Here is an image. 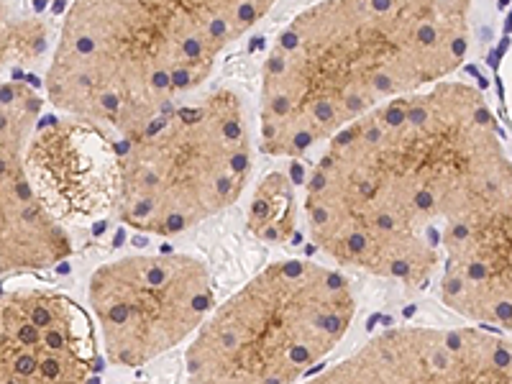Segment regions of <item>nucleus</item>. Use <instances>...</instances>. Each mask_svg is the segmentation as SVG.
<instances>
[{
  "mask_svg": "<svg viewBox=\"0 0 512 384\" xmlns=\"http://www.w3.org/2000/svg\"><path fill=\"white\" fill-rule=\"evenodd\" d=\"M303 210L341 267L436 285L448 310L512 331V159L472 85L438 82L333 136Z\"/></svg>",
  "mask_w": 512,
  "mask_h": 384,
  "instance_id": "f257e3e1",
  "label": "nucleus"
},
{
  "mask_svg": "<svg viewBox=\"0 0 512 384\" xmlns=\"http://www.w3.org/2000/svg\"><path fill=\"white\" fill-rule=\"evenodd\" d=\"M472 44V0H320L297 13L262 70L259 134L300 157L397 98L456 72Z\"/></svg>",
  "mask_w": 512,
  "mask_h": 384,
  "instance_id": "f03ea898",
  "label": "nucleus"
},
{
  "mask_svg": "<svg viewBox=\"0 0 512 384\" xmlns=\"http://www.w3.org/2000/svg\"><path fill=\"white\" fill-rule=\"evenodd\" d=\"M277 0H72L49 103L121 139L175 111Z\"/></svg>",
  "mask_w": 512,
  "mask_h": 384,
  "instance_id": "7ed1b4c3",
  "label": "nucleus"
},
{
  "mask_svg": "<svg viewBox=\"0 0 512 384\" xmlns=\"http://www.w3.org/2000/svg\"><path fill=\"white\" fill-rule=\"evenodd\" d=\"M338 269L305 259L269 264L205 320L185 354V384H295L354 320Z\"/></svg>",
  "mask_w": 512,
  "mask_h": 384,
  "instance_id": "20e7f679",
  "label": "nucleus"
},
{
  "mask_svg": "<svg viewBox=\"0 0 512 384\" xmlns=\"http://www.w3.org/2000/svg\"><path fill=\"white\" fill-rule=\"evenodd\" d=\"M249 172L244 100L208 90L118 141L116 216L134 231L175 236L231 208Z\"/></svg>",
  "mask_w": 512,
  "mask_h": 384,
  "instance_id": "39448f33",
  "label": "nucleus"
},
{
  "mask_svg": "<svg viewBox=\"0 0 512 384\" xmlns=\"http://www.w3.org/2000/svg\"><path fill=\"white\" fill-rule=\"evenodd\" d=\"M103 351L116 367H144L198 333L213 313V277L187 254H134L90 277Z\"/></svg>",
  "mask_w": 512,
  "mask_h": 384,
  "instance_id": "423d86ee",
  "label": "nucleus"
},
{
  "mask_svg": "<svg viewBox=\"0 0 512 384\" xmlns=\"http://www.w3.org/2000/svg\"><path fill=\"white\" fill-rule=\"evenodd\" d=\"M305 384H512V338L484 328H392Z\"/></svg>",
  "mask_w": 512,
  "mask_h": 384,
  "instance_id": "0eeeda50",
  "label": "nucleus"
},
{
  "mask_svg": "<svg viewBox=\"0 0 512 384\" xmlns=\"http://www.w3.org/2000/svg\"><path fill=\"white\" fill-rule=\"evenodd\" d=\"M41 95L26 80H6L0 93V269L3 274L57 267L72 254L62 223L31 180L29 154Z\"/></svg>",
  "mask_w": 512,
  "mask_h": 384,
  "instance_id": "6e6552de",
  "label": "nucleus"
},
{
  "mask_svg": "<svg viewBox=\"0 0 512 384\" xmlns=\"http://www.w3.org/2000/svg\"><path fill=\"white\" fill-rule=\"evenodd\" d=\"M98 346L88 313L54 290H16L0 308V384H93Z\"/></svg>",
  "mask_w": 512,
  "mask_h": 384,
  "instance_id": "1a4fd4ad",
  "label": "nucleus"
},
{
  "mask_svg": "<svg viewBox=\"0 0 512 384\" xmlns=\"http://www.w3.org/2000/svg\"><path fill=\"white\" fill-rule=\"evenodd\" d=\"M31 180L59 223H90L116 213L118 141L72 116L36 126L29 154Z\"/></svg>",
  "mask_w": 512,
  "mask_h": 384,
  "instance_id": "9d476101",
  "label": "nucleus"
},
{
  "mask_svg": "<svg viewBox=\"0 0 512 384\" xmlns=\"http://www.w3.org/2000/svg\"><path fill=\"white\" fill-rule=\"evenodd\" d=\"M295 192L282 172L264 177L249 210V231L256 239L285 244L295 236Z\"/></svg>",
  "mask_w": 512,
  "mask_h": 384,
  "instance_id": "9b49d317",
  "label": "nucleus"
},
{
  "mask_svg": "<svg viewBox=\"0 0 512 384\" xmlns=\"http://www.w3.org/2000/svg\"><path fill=\"white\" fill-rule=\"evenodd\" d=\"M47 24L3 13V67H29L47 54Z\"/></svg>",
  "mask_w": 512,
  "mask_h": 384,
  "instance_id": "f8f14e48",
  "label": "nucleus"
},
{
  "mask_svg": "<svg viewBox=\"0 0 512 384\" xmlns=\"http://www.w3.org/2000/svg\"><path fill=\"white\" fill-rule=\"evenodd\" d=\"M26 3H31V6L36 8H47V6H62V3H67V0H26Z\"/></svg>",
  "mask_w": 512,
  "mask_h": 384,
  "instance_id": "ddd939ff",
  "label": "nucleus"
},
{
  "mask_svg": "<svg viewBox=\"0 0 512 384\" xmlns=\"http://www.w3.org/2000/svg\"><path fill=\"white\" fill-rule=\"evenodd\" d=\"M126 384H144V382H126Z\"/></svg>",
  "mask_w": 512,
  "mask_h": 384,
  "instance_id": "4468645a",
  "label": "nucleus"
}]
</instances>
